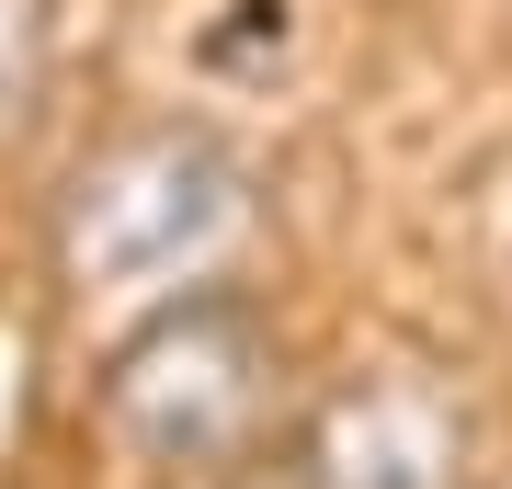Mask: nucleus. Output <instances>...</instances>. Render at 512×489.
Masks as SVG:
<instances>
[{"mask_svg":"<svg viewBox=\"0 0 512 489\" xmlns=\"http://www.w3.org/2000/svg\"><path fill=\"white\" fill-rule=\"evenodd\" d=\"M262 194L251 160L217 126H126L103 137L92 160L57 194V285L69 296H171V285H217V262L251 239Z\"/></svg>","mask_w":512,"mask_h":489,"instance_id":"f257e3e1","label":"nucleus"},{"mask_svg":"<svg viewBox=\"0 0 512 489\" xmlns=\"http://www.w3.org/2000/svg\"><path fill=\"white\" fill-rule=\"evenodd\" d=\"M274 376H285L274 319L239 285H171L103 353V433L137 467H217V455H239L262 433Z\"/></svg>","mask_w":512,"mask_h":489,"instance_id":"f03ea898","label":"nucleus"},{"mask_svg":"<svg viewBox=\"0 0 512 489\" xmlns=\"http://www.w3.org/2000/svg\"><path fill=\"white\" fill-rule=\"evenodd\" d=\"M456 467H467L456 399H433L421 376H376L308 421L296 489H456Z\"/></svg>","mask_w":512,"mask_h":489,"instance_id":"7ed1b4c3","label":"nucleus"},{"mask_svg":"<svg viewBox=\"0 0 512 489\" xmlns=\"http://www.w3.org/2000/svg\"><path fill=\"white\" fill-rule=\"evenodd\" d=\"M46 69H57V0H0V126L35 114Z\"/></svg>","mask_w":512,"mask_h":489,"instance_id":"20e7f679","label":"nucleus"}]
</instances>
